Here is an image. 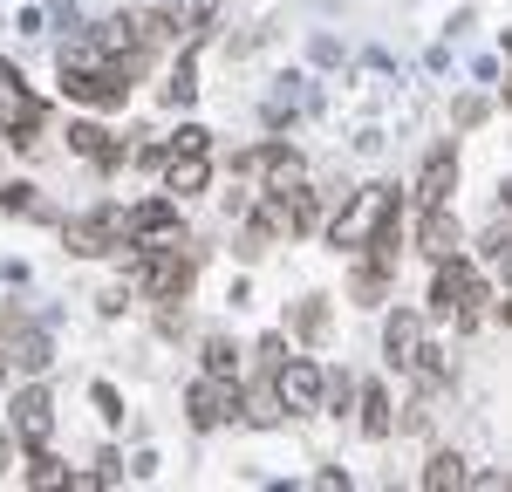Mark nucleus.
I'll return each mask as SVG.
<instances>
[{"label":"nucleus","instance_id":"nucleus-1","mask_svg":"<svg viewBox=\"0 0 512 492\" xmlns=\"http://www.w3.org/2000/svg\"><path fill=\"white\" fill-rule=\"evenodd\" d=\"M396 185H362V192H349V205H342V219L328 226V240H335V253H362V246L376 240L383 226H396Z\"/></svg>","mask_w":512,"mask_h":492},{"label":"nucleus","instance_id":"nucleus-2","mask_svg":"<svg viewBox=\"0 0 512 492\" xmlns=\"http://www.w3.org/2000/svg\"><path fill=\"white\" fill-rule=\"evenodd\" d=\"M185 240H158V246H137L130 253V287L137 294H151V301H185V287H192V253H178Z\"/></svg>","mask_w":512,"mask_h":492},{"label":"nucleus","instance_id":"nucleus-3","mask_svg":"<svg viewBox=\"0 0 512 492\" xmlns=\"http://www.w3.org/2000/svg\"><path fill=\"white\" fill-rule=\"evenodd\" d=\"M485 301H492V287H485V274H478L472 260L444 253V260H437V281H431V315H458V322L472 328Z\"/></svg>","mask_w":512,"mask_h":492},{"label":"nucleus","instance_id":"nucleus-4","mask_svg":"<svg viewBox=\"0 0 512 492\" xmlns=\"http://www.w3.org/2000/svg\"><path fill=\"white\" fill-rule=\"evenodd\" d=\"M274 397L287 417H315L321 410V363H308V356H280L274 363Z\"/></svg>","mask_w":512,"mask_h":492},{"label":"nucleus","instance_id":"nucleus-5","mask_svg":"<svg viewBox=\"0 0 512 492\" xmlns=\"http://www.w3.org/2000/svg\"><path fill=\"white\" fill-rule=\"evenodd\" d=\"M233 410H239L233 376H198L192 390H185V417H192L198 431H219V424H226Z\"/></svg>","mask_w":512,"mask_h":492},{"label":"nucleus","instance_id":"nucleus-6","mask_svg":"<svg viewBox=\"0 0 512 492\" xmlns=\"http://www.w3.org/2000/svg\"><path fill=\"white\" fill-rule=\"evenodd\" d=\"M158 240H178V199H144L137 212H123V246H158Z\"/></svg>","mask_w":512,"mask_h":492},{"label":"nucleus","instance_id":"nucleus-7","mask_svg":"<svg viewBox=\"0 0 512 492\" xmlns=\"http://www.w3.org/2000/svg\"><path fill=\"white\" fill-rule=\"evenodd\" d=\"M62 246H69V253H110V246H123V212L103 205V212H89V219H69V226H62Z\"/></svg>","mask_w":512,"mask_h":492},{"label":"nucleus","instance_id":"nucleus-8","mask_svg":"<svg viewBox=\"0 0 512 492\" xmlns=\"http://www.w3.org/2000/svg\"><path fill=\"white\" fill-rule=\"evenodd\" d=\"M239 171H260L267 192H287V185H301V151L294 144H260V151L239 158Z\"/></svg>","mask_w":512,"mask_h":492},{"label":"nucleus","instance_id":"nucleus-9","mask_svg":"<svg viewBox=\"0 0 512 492\" xmlns=\"http://www.w3.org/2000/svg\"><path fill=\"white\" fill-rule=\"evenodd\" d=\"M48 431H55V404H48V390H21V397H14V438L35 451V445H48Z\"/></svg>","mask_w":512,"mask_h":492},{"label":"nucleus","instance_id":"nucleus-10","mask_svg":"<svg viewBox=\"0 0 512 492\" xmlns=\"http://www.w3.org/2000/svg\"><path fill=\"white\" fill-rule=\"evenodd\" d=\"M205 185H212L205 151H171V158H164V192H171V199H192V192H205Z\"/></svg>","mask_w":512,"mask_h":492},{"label":"nucleus","instance_id":"nucleus-11","mask_svg":"<svg viewBox=\"0 0 512 492\" xmlns=\"http://www.w3.org/2000/svg\"><path fill=\"white\" fill-rule=\"evenodd\" d=\"M458 192V158L451 151H431L424 158V178H417V205H451Z\"/></svg>","mask_w":512,"mask_h":492},{"label":"nucleus","instance_id":"nucleus-12","mask_svg":"<svg viewBox=\"0 0 512 492\" xmlns=\"http://www.w3.org/2000/svg\"><path fill=\"white\" fill-rule=\"evenodd\" d=\"M69 151H76V158H96L103 171H117V164H123V144L103 130V123H69Z\"/></svg>","mask_w":512,"mask_h":492},{"label":"nucleus","instance_id":"nucleus-13","mask_svg":"<svg viewBox=\"0 0 512 492\" xmlns=\"http://www.w3.org/2000/svg\"><path fill=\"white\" fill-rule=\"evenodd\" d=\"M383 349H390L396 369H410V363H417V349H424V322H417L410 308H396L390 328H383Z\"/></svg>","mask_w":512,"mask_h":492},{"label":"nucleus","instance_id":"nucleus-14","mask_svg":"<svg viewBox=\"0 0 512 492\" xmlns=\"http://www.w3.org/2000/svg\"><path fill=\"white\" fill-rule=\"evenodd\" d=\"M424 253H431V260L458 253V219H451V205H424Z\"/></svg>","mask_w":512,"mask_h":492},{"label":"nucleus","instance_id":"nucleus-15","mask_svg":"<svg viewBox=\"0 0 512 492\" xmlns=\"http://www.w3.org/2000/svg\"><path fill=\"white\" fill-rule=\"evenodd\" d=\"M14 363L28 369V376H41V369L55 363V342H48L41 328H28V322H21V342H14Z\"/></svg>","mask_w":512,"mask_h":492},{"label":"nucleus","instance_id":"nucleus-16","mask_svg":"<svg viewBox=\"0 0 512 492\" xmlns=\"http://www.w3.org/2000/svg\"><path fill=\"white\" fill-rule=\"evenodd\" d=\"M362 431H369V438H390V431H396L390 390H383V383H369V390H362Z\"/></svg>","mask_w":512,"mask_h":492},{"label":"nucleus","instance_id":"nucleus-17","mask_svg":"<svg viewBox=\"0 0 512 492\" xmlns=\"http://www.w3.org/2000/svg\"><path fill=\"white\" fill-rule=\"evenodd\" d=\"M424 486H431V492H444V486H465V458H458V451H437L431 465H424Z\"/></svg>","mask_w":512,"mask_h":492},{"label":"nucleus","instance_id":"nucleus-18","mask_svg":"<svg viewBox=\"0 0 512 492\" xmlns=\"http://www.w3.org/2000/svg\"><path fill=\"white\" fill-rule=\"evenodd\" d=\"M212 14H219V0H171V28H212Z\"/></svg>","mask_w":512,"mask_h":492},{"label":"nucleus","instance_id":"nucleus-19","mask_svg":"<svg viewBox=\"0 0 512 492\" xmlns=\"http://www.w3.org/2000/svg\"><path fill=\"white\" fill-rule=\"evenodd\" d=\"M239 369V349L226 335H205V376H233Z\"/></svg>","mask_w":512,"mask_h":492},{"label":"nucleus","instance_id":"nucleus-20","mask_svg":"<svg viewBox=\"0 0 512 492\" xmlns=\"http://www.w3.org/2000/svg\"><path fill=\"white\" fill-rule=\"evenodd\" d=\"M62 479H69V465H62V458H48V451L35 445V465H28V486H62Z\"/></svg>","mask_w":512,"mask_h":492},{"label":"nucleus","instance_id":"nucleus-21","mask_svg":"<svg viewBox=\"0 0 512 492\" xmlns=\"http://www.w3.org/2000/svg\"><path fill=\"white\" fill-rule=\"evenodd\" d=\"M294 328H301L308 342H321V335H328V308H321V301H301V308H294Z\"/></svg>","mask_w":512,"mask_h":492},{"label":"nucleus","instance_id":"nucleus-22","mask_svg":"<svg viewBox=\"0 0 512 492\" xmlns=\"http://www.w3.org/2000/svg\"><path fill=\"white\" fill-rule=\"evenodd\" d=\"M192 96H198V76H192V62H178L171 82H164V103H192Z\"/></svg>","mask_w":512,"mask_h":492},{"label":"nucleus","instance_id":"nucleus-23","mask_svg":"<svg viewBox=\"0 0 512 492\" xmlns=\"http://www.w3.org/2000/svg\"><path fill=\"white\" fill-rule=\"evenodd\" d=\"M246 417H253V424H280V397H274V390H267V397H253Z\"/></svg>","mask_w":512,"mask_h":492},{"label":"nucleus","instance_id":"nucleus-24","mask_svg":"<svg viewBox=\"0 0 512 492\" xmlns=\"http://www.w3.org/2000/svg\"><path fill=\"white\" fill-rule=\"evenodd\" d=\"M89 397H96V410H103V417H123V397H117V390H110V383H96Z\"/></svg>","mask_w":512,"mask_h":492},{"label":"nucleus","instance_id":"nucleus-25","mask_svg":"<svg viewBox=\"0 0 512 492\" xmlns=\"http://www.w3.org/2000/svg\"><path fill=\"white\" fill-rule=\"evenodd\" d=\"M171 151H205V130H198V123H185V130L171 137Z\"/></svg>","mask_w":512,"mask_h":492},{"label":"nucleus","instance_id":"nucleus-26","mask_svg":"<svg viewBox=\"0 0 512 492\" xmlns=\"http://www.w3.org/2000/svg\"><path fill=\"white\" fill-rule=\"evenodd\" d=\"M14 465V431H0V472Z\"/></svg>","mask_w":512,"mask_h":492},{"label":"nucleus","instance_id":"nucleus-27","mask_svg":"<svg viewBox=\"0 0 512 492\" xmlns=\"http://www.w3.org/2000/svg\"><path fill=\"white\" fill-rule=\"evenodd\" d=\"M0 383H7V356H0Z\"/></svg>","mask_w":512,"mask_h":492}]
</instances>
